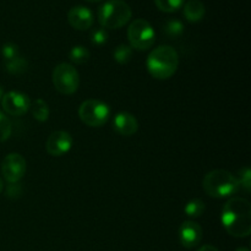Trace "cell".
Returning <instances> with one entry per match:
<instances>
[{"instance_id": "1", "label": "cell", "mask_w": 251, "mask_h": 251, "mask_svg": "<svg viewBox=\"0 0 251 251\" xmlns=\"http://www.w3.org/2000/svg\"><path fill=\"white\" fill-rule=\"evenodd\" d=\"M221 221L228 234L247 238L251 233V205L247 199L232 198L222 208Z\"/></svg>"}, {"instance_id": "2", "label": "cell", "mask_w": 251, "mask_h": 251, "mask_svg": "<svg viewBox=\"0 0 251 251\" xmlns=\"http://www.w3.org/2000/svg\"><path fill=\"white\" fill-rule=\"evenodd\" d=\"M146 65L152 77L168 80L178 70L179 55L173 47L159 46L150 53Z\"/></svg>"}, {"instance_id": "3", "label": "cell", "mask_w": 251, "mask_h": 251, "mask_svg": "<svg viewBox=\"0 0 251 251\" xmlns=\"http://www.w3.org/2000/svg\"><path fill=\"white\" fill-rule=\"evenodd\" d=\"M202 188L208 196L215 199H225L239 191L238 178L225 169H215L203 176Z\"/></svg>"}, {"instance_id": "4", "label": "cell", "mask_w": 251, "mask_h": 251, "mask_svg": "<svg viewBox=\"0 0 251 251\" xmlns=\"http://www.w3.org/2000/svg\"><path fill=\"white\" fill-rule=\"evenodd\" d=\"M131 9L123 0H109L98 10V21L102 28L119 29L130 21Z\"/></svg>"}, {"instance_id": "5", "label": "cell", "mask_w": 251, "mask_h": 251, "mask_svg": "<svg viewBox=\"0 0 251 251\" xmlns=\"http://www.w3.org/2000/svg\"><path fill=\"white\" fill-rule=\"evenodd\" d=\"M81 122L90 127H100L109 120L110 108L100 100H87L78 107Z\"/></svg>"}, {"instance_id": "6", "label": "cell", "mask_w": 251, "mask_h": 251, "mask_svg": "<svg viewBox=\"0 0 251 251\" xmlns=\"http://www.w3.org/2000/svg\"><path fill=\"white\" fill-rule=\"evenodd\" d=\"M54 88L59 93L70 96L78 90L80 86V75L78 71L71 64L61 63L54 68L51 74Z\"/></svg>"}, {"instance_id": "7", "label": "cell", "mask_w": 251, "mask_h": 251, "mask_svg": "<svg viewBox=\"0 0 251 251\" xmlns=\"http://www.w3.org/2000/svg\"><path fill=\"white\" fill-rule=\"evenodd\" d=\"M127 39L131 48L136 50H147L153 46L156 41V33L149 21L137 19L134 20L127 28Z\"/></svg>"}, {"instance_id": "8", "label": "cell", "mask_w": 251, "mask_h": 251, "mask_svg": "<svg viewBox=\"0 0 251 251\" xmlns=\"http://www.w3.org/2000/svg\"><path fill=\"white\" fill-rule=\"evenodd\" d=\"M26 159L20 153H9L1 163V174L7 183H19L26 174Z\"/></svg>"}, {"instance_id": "9", "label": "cell", "mask_w": 251, "mask_h": 251, "mask_svg": "<svg viewBox=\"0 0 251 251\" xmlns=\"http://www.w3.org/2000/svg\"><path fill=\"white\" fill-rule=\"evenodd\" d=\"M1 107L7 114L12 117H21L29 110L31 100L25 93L19 92V91H10L2 96Z\"/></svg>"}, {"instance_id": "10", "label": "cell", "mask_w": 251, "mask_h": 251, "mask_svg": "<svg viewBox=\"0 0 251 251\" xmlns=\"http://www.w3.org/2000/svg\"><path fill=\"white\" fill-rule=\"evenodd\" d=\"M74 144V139L68 131L58 130L48 136L46 142V150L50 156L61 157L68 153Z\"/></svg>"}, {"instance_id": "11", "label": "cell", "mask_w": 251, "mask_h": 251, "mask_svg": "<svg viewBox=\"0 0 251 251\" xmlns=\"http://www.w3.org/2000/svg\"><path fill=\"white\" fill-rule=\"evenodd\" d=\"M202 228L194 221H185L179 228V240L185 249H193L200 244L202 239Z\"/></svg>"}, {"instance_id": "12", "label": "cell", "mask_w": 251, "mask_h": 251, "mask_svg": "<svg viewBox=\"0 0 251 251\" xmlns=\"http://www.w3.org/2000/svg\"><path fill=\"white\" fill-rule=\"evenodd\" d=\"M68 21L73 28L77 31H86L93 25L92 11L88 7L81 5L74 6L68 12Z\"/></svg>"}, {"instance_id": "13", "label": "cell", "mask_w": 251, "mask_h": 251, "mask_svg": "<svg viewBox=\"0 0 251 251\" xmlns=\"http://www.w3.org/2000/svg\"><path fill=\"white\" fill-rule=\"evenodd\" d=\"M113 129L117 134L122 135V136L129 137L132 136L139 130V122L129 112H119L115 114L114 119H113Z\"/></svg>"}, {"instance_id": "14", "label": "cell", "mask_w": 251, "mask_h": 251, "mask_svg": "<svg viewBox=\"0 0 251 251\" xmlns=\"http://www.w3.org/2000/svg\"><path fill=\"white\" fill-rule=\"evenodd\" d=\"M183 14L185 19L191 24L200 22L205 17L206 9L201 0H189L183 7Z\"/></svg>"}, {"instance_id": "15", "label": "cell", "mask_w": 251, "mask_h": 251, "mask_svg": "<svg viewBox=\"0 0 251 251\" xmlns=\"http://www.w3.org/2000/svg\"><path fill=\"white\" fill-rule=\"evenodd\" d=\"M29 110L32 113V117L39 123H44L48 120L49 118V107L47 104L46 100H43L42 98H37L33 103H31V107Z\"/></svg>"}, {"instance_id": "16", "label": "cell", "mask_w": 251, "mask_h": 251, "mask_svg": "<svg viewBox=\"0 0 251 251\" xmlns=\"http://www.w3.org/2000/svg\"><path fill=\"white\" fill-rule=\"evenodd\" d=\"M4 66L5 70L11 75H21V74L26 73L27 68H28V61L20 55L12 60L5 61Z\"/></svg>"}, {"instance_id": "17", "label": "cell", "mask_w": 251, "mask_h": 251, "mask_svg": "<svg viewBox=\"0 0 251 251\" xmlns=\"http://www.w3.org/2000/svg\"><path fill=\"white\" fill-rule=\"evenodd\" d=\"M206 205L201 199H193L185 205L184 212L190 218H199L205 213Z\"/></svg>"}, {"instance_id": "18", "label": "cell", "mask_w": 251, "mask_h": 251, "mask_svg": "<svg viewBox=\"0 0 251 251\" xmlns=\"http://www.w3.org/2000/svg\"><path fill=\"white\" fill-rule=\"evenodd\" d=\"M184 29H185V26H184L183 22L176 19L168 20L163 26L164 34L172 39L176 38V37H180L184 33Z\"/></svg>"}, {"instance_id": "19", "label": "cell", "mask_w": 251, "mask_h": 251, "mask_svg": "<svg viewBox=\"0 0 251 251\" xmlns=\"http://www.w3.org/2000/svg\"><path fill=\"white\" fill-rule=\"evenodd\" d=\"M113 58L120 65L130 63L132 58V48L127 44H119L117 48L113 50Z\"/></svg>"}, {"instance_id": "20", "label": "cell", "mask_w": 251, "mask_h": 251, "mask_svg": "<svg viewBox=\"0 0 251 251\" xmlns=\"http://www.w3.org/2000/svg\"><path fill=\"white\" fill-rule=\"evenodd\" d=\"M90 51L86 47L83 46H75L70 49V53H69V58L73 63L77 64V65H82V64L87 63L90 60Z\"/></svg>"}, {"instance_id": "21", "label": "cell", "mask_w": 251, "mask_h": 251, "mask_svg": "<svg viewBox=\"0 0 251 251\" xmlns=\"http://www.w3.org/2000/svg\"><path fill=\"white\" fill-rule=\"evenodd\" d=\"M154 4L158 7V10L171 14V12L178 11L183 6L184 0H154Z\"/></svg>"}, {"instance_id": "22", "label": "cell", "mask_w": 251, "mask_h": 251, "mask_svg": "<svg viewBox=\"0 0 251 251\" xmlns=\"http://www.w3.org/2000/svg\"><path fill=\"white\" fill-rule=\"evenodd\" d=\"M12 126L9 118L0 112V142H4L11 136Z\"/></svg>"}, {"instance_id": "23", "label": "cell", "mask_w": 251, "mask_h": 251, "mask_svg": "<svg viewBox=\"0 0 251 251\" xmlns=\"http://www.w3.org/2000/svg\"><path fill=\"white\" fill-rule=\"evenodd\" d=\"M1 55L4 58V61H9L17 58V56H20L19 47L15 43H5L1 48Z\"/></svg>"}, {"instance_id": "24", "label": "cell", "mask_w": 251, "mask_h": 251, "mask_svg": "<svg viewBox=\"0 0 251 251\" xmlns=\"http://www.w3.org/2000/svg\"><path fill=\"white\" fill-rule=\"evenodd\" d=\"M238 181H239L240 188H243L247 193H249L251 189V171L249 167H244V168L240 169Z\"/></svg>"}, {"instance_id": "25", "label": "cell", "mask_w": 251, "mask_h": 251, "mask_svg": "<svg viewBox=\"0 0 251 251\" xmlns=\"http://www.w3.org/2000/svg\"><path fill=\"white\" fill-rule=\"evenodd\" d=\"M91 42L95 46H103L108 42V32L104 28H96L91 33Z\"/></svg>"}, {"instance_id": "26", "label": "cell", "mask_w": 251, "mask_h": 251, "mask_svg": "<svg viewBox=\"0 0 251 251\" xmlns=\"http://www.w3.org/2000/svg\"><path fill=\"white\" fill-rule=\"evenodd\" d=\"M22 195V186L21 184L19 183H9L6 188V196L11 200H16V199H20Z\"/></svg>"}, {"instance_id": "27", "label": "cell", "mask_w": 251, "mask_h": 251, "mask_svg": "<svg viewBox=\"0 0 251 251\" xmlns=\"http://www.w3.org/2000/svg\"><path fill=\"white\" fill-rule=\"evenodd\" d=\"M196 251H220L216 247L213 245H202L200 249H198Z\"/></svg>"}, {"instance_id": "28", "label": "cell", "mask_w": 251, "mask_h": 251, "mask_svg": "<svg viewBox=\"0 0 251 251\" xmlns=\"http://www.w3.org/2000/svg\"><path fill=\"white\" fill-rule=\"evenodd\" d=\"M2 190H4V181H2V179L0 178V194H1Z\"/></svg>"}, {"instance_id": "29", "label": "cell", "mask_w": 251, "mask_h": 251, "mask_svg": "<svg viewBox=\"0 0 251 251\" xmlns=\"http://www.w3.org/2000/svg\"><path fill=\"white\" fill-rule=\"evenodd\" d=\"M2 96H4V90H2V87H1V86H0V100H1Z\"/></svg>"}, {"instance_id": "30", "label": "cell", "mask_w": 251, "mask_h": 251, "mask_svg": "<svg viewBox=\"0 0 251 251\" xmlns=\"http://www.w3.org/2000/svg\"><path fill=\"white\" fill-rule=\"evenodd\" d=\"M235 251H250V250L248 249V248H244V247H243V248H239V249H237Z\"/></svg>"}, {"instance_id": "31", "label": "cell", "mask_w": 251, "mask_h": 251, "mask_svg": "<svg viewBox=\"0 0 251 251\" xmlns=\"http://www.w3.org/2000/svg\"><path fill=\"white\" fill-rule=\"evenodd\" d=\"M86 1H88V2H100V1H102V0H86Z\"/></svg>"}]
</instances>
